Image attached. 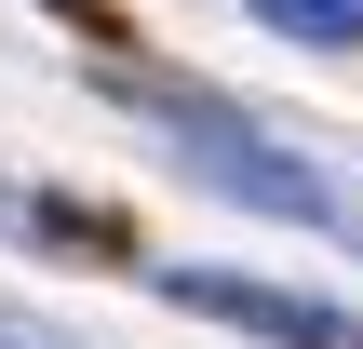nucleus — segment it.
I'll return each mask as SVG.
<instances>
[{"label": "nucleus", "mask_w": 363, "mask_h": 349, "mask_svg": "<svg viewBox=\"0 0 363 349\" xmlns=\"http://www.w3.org/2000/svg\"><path fill=\"white\" fill-rule=\"evenodd\" d=\"M135 108H162V135H175V161L216 188V202H242V215H283V229H350L337 215V188L310 175V161H283L229 94H202V81H148V67H108Z\"/></svg>", "instance_id": "1"}, {"label": "nucleus", "mask_w": 363, "mask_h": 349, "mask_svg": "<svg viewBox=\"0 0 363 349\" xmlns=\"http://www.w3.org/2000/svg\"><path fill=\"white\" fill-rule=\"evenodd\" d=\"M148 296L162 309H202V323H229L256 349H363V323L337 296H296V282H256V269H148Z\"/></svg>", "instance_id": "2"}, {"label": "nucleus", "mask_w": 363, "mask_h": 349, "mask_svg": "<svg viewBox=\"0 0 363 349\" xmlns=\"http://www.w3.org/2000/svg\"><path fill=\"white\" fill-rule=\"evenodd\" d=\"M13 229H27V242H54V256H108V269H135V215H108V202L27 188V202H13Z\"/></svg>", "instance_id": "3"}, {"label": "nucleus", "mask_w": 363, "mask_h": 349, "mask_svg": "<svg viewBox=\"0 0 363 349\" xmlns=\"http://www.w3.org/2000/svg\"><path fill=\"white\" fill-rule=\"evenodd\" d=\"M269 40H310V54H363V0H242Z\"/></svg>", "instance_id": "4"}, {"label": "nucleus", "mask_w": 363, "mask_h": 349, "mask_svg": "<svg viewBox=\"0 0 363 349\" xmlns=\"http://www.w3.org/2000/svg\"><path fill=\"white\" fill-rule=\"evenodd\" d=\"M40 13H67V27H81V40H108V54H135V27H121V13H108V0H40Z\"/></svg>", "instance_id": "5"}, {"label": "nucleus", "mask_w": 363, "mask_h": 349, "mask_svg": "<svg viewBox=\"0 0 363 349\" xmlns=\"http://www.w3.org/2000/svg\"><path fill=\"white\" fill-rule=\"evenodd\" d=\"M0 349H67V336H40V323H13V309H0Z\"/></svg>", "instance_id": "6"}]
</instances>
